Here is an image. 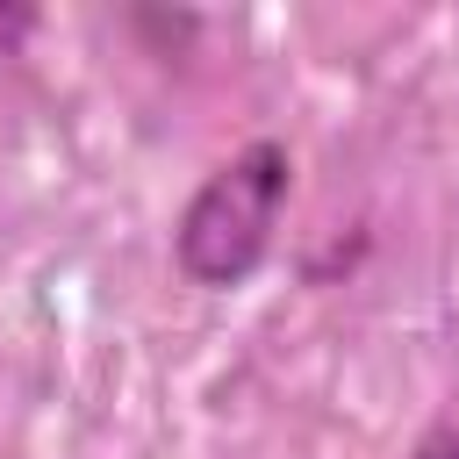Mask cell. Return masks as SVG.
<instances>
[{"mask_svg":"<svg viewBox=\"0 0 459 459\" xmlns=\"http://www.w3.org/2000/svg\"><path fill=\"white\" fill-rule=\"evenodd\" d=\"M287 172H294L287 143L251 136L186 194V208L172 222V258L194 287H244L265 265L280 208H287Z\"/></svg>","mask_w":459,"mask_h":459,"instance_id":"cell-1","label":"cell"},{"mask_svg":"<svg viewBox=\"0 0 459 459\" xmlns=\"http://www.w3.org/2000/svg\"><path fill=\"white\" fill-rule=\"evenodd\" d=\"M409 459H459V423H437V430H423Z\"/></svg>","mask_w":459,"mask_h":459,"instance_id":"cell-2","label":"cell"}]
</instances>
